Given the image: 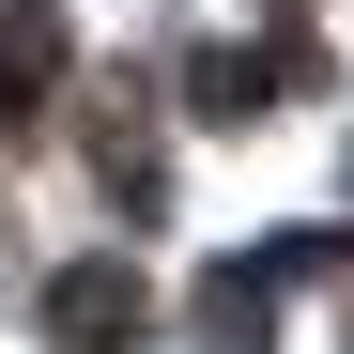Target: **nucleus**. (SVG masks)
Returning a JSON list of instances; mask_svg holds the SVG:
<instances>
[{
	"label": "nucleus",
	"instance_id": "f257e3e1",
	"mask_svg": "<svg viewBox=\"0 0 354 354\" xmlns=\"http://www.w3.org/2000/svg\"><path fill=\"white\" fill-rule=\"evenodd\" d=\"M139 324H154L139 262H77L62 292H46V339H62V354H139Z\"/></svg>",
	"mask_w": 354,
	"mask_h": 354
},
{
	"label": "nucleus",
	"instance_id": "f03ea898",
	"mask_svg": "<svg viewBox=\"0 0 354 354\" xmlns=\"http://www.w3.org/2000/svg\"><path fill=\"white\" fill-rule=\"evenodd\" d=\"M201 339H216V354H262V339H277V262H216V277H201Z\"/></svg>",
	"mask_w": 354,
	"mask_h": 354
},
{
	"label": "nucleus",
	"instance_id": "7ed1b4c3",
	"mask_svg": "<svg viewBox=\"0 0 354 354\" xmlns=\"http://www.w3.org/2000/svg\"><path fill=\"white\" fill-rule=\"evenodd\" d=\"M185 93H201V124H262L277 62H262V46H216V62H185Z\"/></svg>",
	"mask_w": 354,
	"mask_h": 354
},
{
	"label": "nucleus",
	"instance_id": "20e7f679",
	"mask_svg": "<svg viewBox=\"0 0 354 354\" xmlns=\"http://www.w3.org/2000/svg\"><path fill=\"white\" fill-rule=\"evenodd\" d=\"M0 124H16V108H0Z\"/></svg>",
	"mask_w": 354,
	"mask_h": 354
}]
</instances>
